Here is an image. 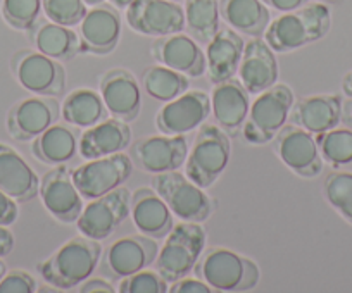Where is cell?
Returning <instances> with one entry per match:
<instances>
[{
  "mask_svg": "<svg viewBox=\"0 0 352 293\" xmlns=\"http://www.w3.org/2000/svg\"><path fill=\"white\" fill-rule=\"evenodd\" d=\"M131 219L133 224L142 235L151 237L154 240L166 238V235L173 230L175 221H173L171 209L166 205L157 195L154 188L140 187L131 195Z\"/></svg>",
  "mask_w": 352,
  "mask_h": 293,
  "instance_id": "obj_25",
  "label": "cell"
},
{
  "mask_svg": "<svg viewBox=\"0 0 352 293\" xmlns=\"http://www.w3.org/2000/svg\"><path fill=\"white\" fill-rule=\"evenodd\" d=\"M32 152L36 159L50 166L67 163L78 152L76 131L64 124L54 123L33 140Z\"/></svg>",
  "mask_w": 352,
  "mask_h": 293,
  "instance_id": "obj_30",
  "label": "cell"
},
{
  "mask_svg": "<svg viewBox=\"0 0 352 293\" xmlns=\"http://www.w3.org/2000/svg\"><path fill=\"white\" fill-rule=\"evenodd\" d=\"M268 9H273L276 12H290L296 9L302 8L307 4V0H261Z\"/></svg>",
  "mask_w": 352,
  "mask_h": 293,
  "instance_id": "obj_43",
  "label": "cell"
},
{
  "mask_svg": "<svg viewBox=\"0 0 352 293\" xmlns=\"http://www.w3.org/2000/svg\"><path fill=\"white\" fill-rule=\"evenodd\" d=\"M342 123L352 130V99L342 106Z\"/></svg>",
  "mask_w": 352,
  "mask_h": 293,
  "instance_id": "obj_45",
  "label": "cell"
},
{
  "mask_svg": "<svg viewBox=\"0 0 352 293\" xmlns=\"http://www.w3.org/2000/svg\"><path fill=\"white\" fill-rule=\"evenodd\" d=\"M80 54L107 56L118 47L121 18L114 5H94L80 21Z\"/></svg>",
  "mask_w": 352,
  "mask_h": 293,
  "instance_id": "obj_18",
  "label": "cell"
},
{
  "mask_svg": "<svg viewBox=\"0 0 352 293\" xmlns=\"http://www.w3.org/2000/svg\"><path fill=\"white\" fill-rule=\"evenodd\" d=\"M249 109V92L240 80H235V76L214 85L211 95V110L218 121V126L228 137L235 138L242 133Z\"/></svg>",
  "mask_w": 352,
  "mask_h": 293,
  "instance_id": "obj_22",
  "label": "cell"
},
{
  "mask_svg": "<svg viewBox=\"0 0 352 293\" xmlns=\"http://www.w3.org/2000/svg\"><path fill=\"white\" fill-rule=\"evenodd\" d=\"M126 23L145 36H166L185 30V11L173 0H133L126 8Z\"/></svg>",
  "mask_w": 352,
  "mask_h": 293,
  "instance_id": "obj_14",
  "label": "cell"
},
{
  "mask_svg": "<svg viewBox=\"0 0 352 293\" xmlns=\"http://www.w3.org/2000/svg\"><path fill=\"white\" fill-rule=\"evenodd\" d=\"M36 292V281L30 272L14 269L6 272L0 279V293H33Z\"/></svg>",
  "mask_w": 352,
  "mask_h": 293,
  "instance_id": "obj_39",
  "label": "cell"
},
{
  "mask_svg": "<svg viewBox=\"0 0 352 293\" xmlns=\"http://www.w3.org/2000/svg\"><path fill=\"white\" fill-rule=\"evenodd\" d=\"M133 0H109V4L116 9H126Z\"/></svg>",
  "mask_w": 352,
  "mask_h": 293,
  "instance_id": "obj_47",
  "label": "cell"
},
{
  "mask_svg": "<svg viewBox=\"0 0 352 293\" xmlns=\"http://www.w3.org/2000/svg\"><path fill=\"white\" fill-rule=\"evenodd\" d=\"M294 106V92L290 86L275 83L259 93L250 104L249 114L243 123L242 134L249 143H268L287 124Z\"/></svg>",
  "mask_w": 352,
  "mask_h": 293,
  "instance_id": "obj_6",
  "label": "cell"
},
{
  "mask_svg": "<svg viewBox=\"0 0 352 293\" xmlns=\"http://www.w3.org/2000/svg\"><path fill=\"white\" fill-rule=\"evenodd\" d=\"M133 171V161L123 152L99 157L71 171L74 187L85 200H94L123 187Z\"/></svg>",
  "mask_w": 352,
  "mask_h": 293,
  "instance_id": "obj_9",
  "label": "cell"
},
{
  "mask_svg": "<svg viewBox=\"0 0 352 293\" xmlns=\"http://www.w3.org/2000/svg\"><path fill=\"white\" fill-rule=\"evenodd\" d=\"M219 16L235 32L261 38L272 23L270 9L261 0H219Z\"/></svg>",
  "mask_w": 352,
  "mask_h": 293,
  "instance_id": "obj_29",
  "label": "cell"
},
{
  "mask_svg": "<svg viewBox=\"0 0 352 293\" xmlns=\"http://www.w3.org/2000/svg\"><path fill=\"white\" fill-rule=\"evenodd\" d=\"M130 143L131 130L128 123L116 117H107L81 133L78 150L85 161H92L123 152L126 147H130Z\"/></svg>",
  "mask_w": 352,
  "mask_h": 293,
  "instance_id": "obj_26",
  "label": "cell"
},
{
  "mask_svg": "<svg viewBox=\"0 0 352 293\" xmlns=\"http://www.w3.org/2000/svg\"><path fill=\"white\" fill-rule=\"evenodd\" d=\"M321 159L331 166L352 164V130L351 128H333L314 137Z\"/></svg>",
  "mask_w": 352,
  "mask_h": 293,
  "instance_id": "obj_34",
  "label": "cell"
},
{
  "mask_svg": "<svg viewBox=\"0 0 352 293\" xmlns=\"http://www.w3.org/2000/svg\"><path fill=\"white\" fill-rule=\"evenodd\" d=\"M109 113L100 93L90 89H76L63 102V119L76 128H90L107 119Z\"/></svg>",
  "mask_w": 352,
  "mask_h": 293,
  "instance_id": "obj_31",
  "label": "cell"
},
{
  "mask_svg": "<svg viewBox=\"0 0 352 293\" xmlns=\"http://www.w3.org/2000/svg\"><path fill=\"white\" fill-rule=\"evenodd\" d=\"M151 56L157 64L171 67L188 78H201L208 67L199 42L184 33L157 36L151 45Z\"/></svg>",
  "mask_w": 352,
  "mask_h": 293,
  "instance_id": "obj_16",
  "label": "cell"
},
{
  "mask_svg": "<svg viewBox=\"0 0 352 293\" xmlns=\"http://www.w3.org/2000/svg\"><path fill=\"white\" fill-rule=\"evenodd\" d=\"M14 248V235L8 230V226H0V257L11 254Z\"/></svg>",
  "mask_w": 352,
  "mask_h": 293,
  "instance_id": "obj_44",
  "label": "cell"
},
{
  "mask_svg": "<svg viewBox=\"0 0 352 293\" xmlns=\"http://www.w3.org/2000/svg\"><path fill=\"white\" fill-rule=\"evenodd\" d=\"M6 272H8V268H6L4 261H2V259H0V279L4 278V274H6Z\"/></svg>",
  "mask_w": 352,
  "mask_h": 293,
  "instance_id": "obj_49",
  "label": "cell"
},
{
  "mask_svg": "<svg viewBox=\"0 0 352 293\" xmlns=\"http://www.w3.org/2000/svg\"><path fill=\"white\" fill-rule=\"evenodd\" d=\"M323 195L328 204L352 224V173L333 171L323 181Z\"/></svg>",
  "mask_w": 352,
  "mask_h": 293,
  "instance_id": "obj_35",
  "label": "cell"
},
{
  "mask_svg": "<svg viewBox=\"0 0 352 293\" xmlns=\"http://www.w3.org/2000/svg\"><path fill=\"white\" fill-rule=\"evenodd\" d=\"M152 188L171 209L173 215L188 223H204L214 211L211 197L187 174L178 171L159 173L152 178Z\"/></svg>",
  "mask_w": 352,
  "mask_h": 293,
  "instance_id": "obj_7",
  "label": "cell"
},
{
  "mask_svg": "<svg viewBox=\"0 0 352 293\" xmlns=\"http://www.w3.org/2000/svg\"><path fill=\"white\" fill-rule=\"evenodd\" d=\"M100 97L107 113L116 119L130 123L142 109V92L137 80L128 69H111L100 78Z\"/></svg>",
  "mask_w": 352,
  "mask_h": 293,
  "instance_id": "obj_20",
  "label": "cell"
},
{
  "mask_svg": "<svg viewBox=\"0 0 352 293\" xmlns=\"http://www.w3.org/2000/svg\"><path fill=\"white\" fill-rule=\"evenodd\" d=\"M230 137L214 124H202L185 161V174L201 188H209L228 167Z\"/></svg>",
  "mask_w": 352,
  "mask_h": 293,
  "instance_id": "obj_5",
  "label": "cell"
},
{
  "mask_svg": "<svg viewBox=\"0 0 352 293\" xmlns=\"http://www.w3.org/2000/svg\"><path fill=\"white\" fill-rule=\"evenodd\" d=\"M85 4L87 5H90V8H94V5H99V4H102L104 0H83Z\"/></svg>",
  "mask_w": 352,
  "mask_h": 293,
  "instance_id": "obj_48",
  "label": "cell"
},
{
  "mask_svg": "<svg viewBox=\"0 0 352 293\" xmlns=\"http://www.w3.org/2000/svg\"><path fill=\"white\" fill-rule=\"evenodd\" d=\"M0 190L18 204L33 200L40 194L35 171L12 147L4 143H0Z\"/></svg>",
  "mask_w": 352,
  "mask_h": 293,
  "instance_id": "obj_27",
  "label": "cell"
},
{
  "mask_svg": "<svg viewBox=\"0 0 352 293\" xmlns=\"http://www.w3.org/2000/svg\"><path fill=\"white\" fill-rule=\"evenodd\" d=\"M185 28L195 42L208 45L219 30V0H185Z\"/></svg>",
  "mask_w": 352,
  "mask_h": 293,
  "instance_id": "obj_33",
  "label": "cell"
},
{
  "mask_svg": "<svg viewBox=\"0 0 352 293\" xmlns=\"http://www.w3.org/2000/svg\"><path fill=\"white\" fill-rule=\"evenodd\" d=\"M272 149L278 159L300 178H316L323 171V159L314 134L296 124H285L273 138Z\"/></svg>",
  "mask_w": 352,
  "mask_h": 293,
  "instance_id": "obj_13",
  "label": "cell"
},
{
  "mask_svg": "<svg viewBox=\"0 0 352 293\" xmlns=\"http://www.w3.org/2000/svg\"><path fill=\"white\" fill-rule=\"evenodd\" d=\"M42 12V0H2V16L11 28L28 32Z\"/></svg>",
  "mask_w": 352,
  "mask_h": 293,
  "instance_id": "obj_36",
  "label": "cell"
},
{
  "mask_svg": "<svg viewBox=\"0 0 352 293\" xmlns=\"http://www.w3.org/2000/svg\"><path fill=\"white\" fill-rule=\"evenodd\" d=\"M209 114L211 97L201 90H187L159 109L155 128L162 134H187L202 126Z\"/></svg>",
  "mask_w": 352,
  "mask_h": 293,
  "instance_id": "obj_15",
  "label": "cell"
},
{
  "mask_svg": "<svg viewBox=\"0 0 352 293\" xmlns=\"http://www.w3.org/2000/svg\"><path fill=\"white\" fill-rule=\"evenodd\" d=\"M100 257V244L81 235L67 240L50 257L40 262L36 269L49 285L59 290H71L94 274Z\"/></svg>",
  "mask_w": 352,
  "mask_h": 293,
  "instance_id": "obj_2",
  "label": "cell"
},
{
  "mask_svg": "<svg viewBox=\"0 0 352 293\" xmlns=\"http://www.w3.org/2000/svg\"><path fill=\"white\" fill-rule=\"evenodd\" d=\"M236 73L247 92L259 95L278 80L280 69L275 50L263 38H252L243 47L242 60Z\"/></svg>",
  "mask_w": 352,
  "mask_h": 293,
  "instance_id": "obj_21",
  "label": "cell"
},
{
  "mask_svg": "<svg viewBox=\"0 0 352 293\" xmlns=\"http://www.w3.org/2000/svg\"><path fill=\"white\" fill-rule=\"evenodd\" d=\"M208 242L206 230L201 223H184L173 226L166 235V242L155 257V271L168 283H175L194 271L199 257Z\"/></svg>",
  "mask_w": 352,
  "mask_h": 293,
  "instance_id": "obj_4",
  "label": "cell"
},
{
  "mask_svg": "<svg viewBox=\"0 0 352 293\" xmlns=\"http://www.w3.org/2000/svg\"><path fill=\"white\" fill-rule=\"evenodd\" d=\"M342 90H344V93L349 99H352V71L345 75L344 82H342Z\"/></svg>",
  "mask_w": 352,
  "mask_h": 293,
  "instance_id": "obj_46",
  "label": "cell"
},
{
  "mask_svg": "<svg viewBox=\"0 0 352 293\" xmlns=\"http://www.w3.org/2000/svg\"><path fill=\"white\" fill-rule=\"evenodd\" d=\"M188 156L185 134H155L140 138L130 147L133 166L148 174L178 171Z\"/></svg>",
  "mask_w": 352,
  "mask_h": 293,
  "instance_id": "obj_12",
  "label": "cell"
},
{
  "mask_svg": "<svg viewBox=\"0 0 352 293\" xmlns=\"http://www.w3.org/2000/svg\"><path fill=\"white\" fill-rule=\"evenodd\" d=\"M168 292L171 293H211L214 290L204 283L202 279L199 278H182V279H176L175 283H171Z\"/></svg>",
  "mask_w": 352,
  "mask_h": 293,
  "instance_id": "obj_40",
  "label": "cell"
},
{
  "mask_svg": "<svg viewBox=\"0 0 352 293\" xmlns=\"http://www.w3.org/2000/svg\"><path fill=\"white\" fill-rule=\"evenodd\" d=\"M173 2H178V0H173Z\"/></svg>",
  "mask_w": 352,
  "mask_h": 293,
  "instance_id": "obj_51",
  "label": "cell"
},
{
  "mask_svg": "<svg viewBox=\"0 0 352 293\" xmlns=\"http://www.w3.org/2000/svg\"><path fill=\"white\" fill-rule=\"evenodd\" d=\"M342 97L331 93L304 97L294 102L290 109V123L309 133L318 134L333 130L342 121Z\"/></svg>",
  "mask_w": 352,
  "mask_h": 293,
  "instance_id": "obj_24",
  "label": "cell"
},
{
  "mask_svg": "<svg viewBox=\"0 0 352 293\" xmlns=\"http://www.w3.org/2000/svg\"><path fill=\"white\" fill-rule=\"evenodd\" d=\"M190 86V78L178 71L166 67L162 64L151 66L142 75V89L152 99L159 102H169V100L180 97Z\"/></svg>",
  "mask_w": 352,
  "mask_h": 293,
  "instance_id": "obj_32",
  "label": "cell"
},
{
  "mask_svg": "<svg viewBox=\"0 0 352 293\" xmlns=\"http://www.w3.org/2000/svg\"><path fill=\"white\" fill-rule=\"evenodd\" d=\"M159 254L154 238L145 235H133L113 242L100 257V272L109 281H120L133 272L147 269L154 264Z\"/></svg>",
  "mask_w": 352,
  "mask_h": 293,
  "instance_id": "obj_11",
  "label": "cell"
},
{
  "mask_svg": "<svg viewBox=\"0 0 352 293\" xmlns=\"http://www.w3.org/2000/svg\"><path fill=\"white\" fill-rule=\"evenodd\" d=\"M330 26L331 14L328 5L324 2H313L273 19L263 36L275 52H294L327 36Z\"/></svg>",
  "mask_w": 352,
  "mask_h": 293,
  "instance_id": "obj_1",
  "label": "cell"
},
{
  "mask_svg": "<svg viewBox=\"0 0 352 293\" xmlns=\"http://www.w3.org/2000/svg\"><path fill=\"white\" fill-rule=\"evenodd\" d=\"M206 49V73L212 85L233 78L239 71L245 42L233 28H221L216 32Z\"/></svg>",
  "mask_w": 352,
  "mask_h": 293,
  "instance_id": "obj_23",
  "label": "cell"
},
{
  "mask_svg": "<svg viewBox=\"0 0 352 293\" xmlns=\"http://www.w3.org/2000/svg\"><path fill=\"white\" fill-rule=\"evenodd\" d=\"M30 40L36 50L64 62L80 54V36L69 26L57 25L50 19H40L28 30Z\"/></svg>",
  "mask_w": 352,
  "mask_h": 293,
  "instance_id": "obj_28",
  "label": "cell"
},
{
  "mask_svg": "<svg viewBox=\"0 0 352 293\" xmlns=\"http://www.w3.org/2000/svg\"><path fill=\"white\" fill-rule=\"evenodd\" d=\"M321 2H328V4H335V2H338V0H321Z\"/></svg>",
  "mask_w": 352,
  "mask_h": 293,
  "instance_id": "obj_50",
  "label": "cell"
},
{
  "mask_svg": "<svg viewBox=\"0 0 352 293\" xmlns=\"http://www.w3.org/2000/svg\"><path fill=\"white\" fill-rule=\"evenodd\" d=\"M40 197L49 214L60 223H76L83 211V197L74 187L71 171L63 164H57L42 178Z\"/></svg>",
  "mask_w": 352,
  "mask_h": 293,
  "instance_id": "obj_17",
  "label": "cell"
},
{
  "mask_svg": "<svg viewBox=\"0 0 352 293\" xmlns=\"http://www.w3.org/2000/svg\"><path fill=\"white\" fill-rule=\"evenodd\" d=\"M194 272L214 292H249L256 288L261 278L259 268L252 259L223 247L202 252Z\"/></svg>",
  "mask_w": 352,
  "mask_h": 293,
  "instance_id": "obj_3",
  "label": "cell"
},
{
  "mask_svg": "<svg viewBox=\"0 0 352 293\" xmlns=\"http://www.w3.org/2000/svg\"><path fill=\"white\" fill-rule=\"evenodd\" d=\"M131 212V194L128 188L120 187L99 198L90 200L83 207L80 218L76 219V226L80 233L92 240H106L121 223L126 221Z\"/></svg>",
  "mask_w": 352,
  "mask_h": 293,
  "instance_id": "obj_10",
  "label": "cell"
},
{
  "mask_svg": "<svg viewBox=\"0 0 352 293\" xmlns=\"http://www.w3.org/2000/svg\"><path fill=\"white\" fill-rule=\"evenodd\" d=\"M47 19L63 26H76L87 14L83 0H42Z\"/></svg>",
  "mask_w": 352,
  "mask_h": 293,
  "instance_id": "obj_37",
  "label": "cell"
},
{
  "mask_svg": "<svg viewBox=\"0 0 352 293\" xmlns=\"http://www.w3.org/2000/svg\"><path fill=\"white\" fill-rule=\"evenodd\" d=\"M59 117V102L54 97H32L14 104L8 113V131L14 140H35Z\"/></svg>",
  "mask_w": 352,
  "mask_h": 293,
  "instance_id": "obj_19",
  "label": "cell"
},
{
  "mask_svg": "<svg viewBox=\"0 0 352 293\" xmlns=\"http://www.w3.org/2000/svg\"><path fill=\"white\" fill-rule=\"evenodd\" d=\"M11 69L19 85L42 97H59L66 90V69L59 60L38 52L23 49L14 54Z\"/></svg>",
  "mask_w": 352,
  "mask_h": 293,
  "instance_id": "obj_8",
  "label": "cell"
},
{
  "mask_svg": "<svg viewBox=\"0 0 352 293\" xmlns=\"http://www.w3.org/2000/svg\"><path fill=\"white\" fill-rule=\"evenodd\" d=\"M18 219V202L0 190V226H11Z\"/></svg>",
  "mask_w": 352,
  "mask_h": 293,
  "instance_id": "obj_41",
  "label": "cell"
},
{
  "mask_svg": "<svg viewBox=\"0 0 352 293\" xmlns=\"http://www.w3.org/2000/svg\"><path fill=\"white\" fill-rule=\"evenodd\" d=\"M169 283L159 274L157 271H142L133 272L121 279V285L118 288L120 293H166L169 290Z\"/></svg>",
  "mask_w": 352,
  "mask_h": 293,
  "instance_id": "obj_38",
  "label": "cell"
},
{
  "mask_svg": "<svg viewBox=\"0 0 352 293\" xmlns=\"http://www.w3.org/2000/svg\"><path fill=\"white\" fill-rule=\"evenodd\" d=\"M81 293H94V292H104V293H114L116 288L111 285L107 279L102 278H88L81 283L80 286Z\"/></svg>",
  "mask_w": 352,
  "mask_h": 293,
  "instance_id": "obj_42",
  "label": "cell"
}]
</instances>
